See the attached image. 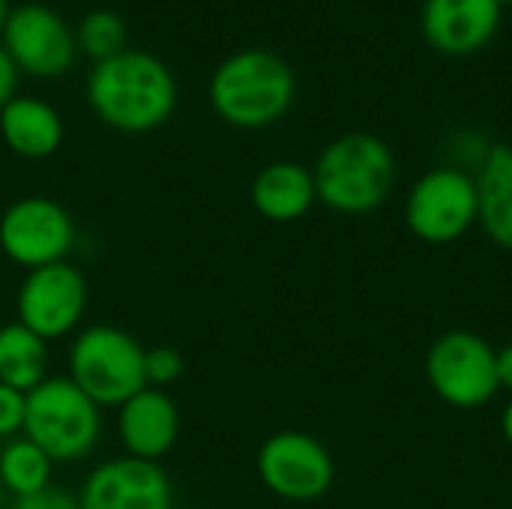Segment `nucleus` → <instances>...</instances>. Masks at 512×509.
Instances as JSON below:
<instances>
[{"instance_id": "nucleus-1", "label": "nucleus", "mask_w": 512, "mask_h": 509, "mask_svg": "<svg viewBox=\"0 0 512 509\" xmlns=\"http://www.w3.org/2000/svg\"><path fill=\"white\" fill-rule=\"evenodd\" d=\"M87 105L123 135H147L171 120L177 108V78L171 66L141 48L93 63L87 75Z\"/></svg>"}, {"instance_id": "nucleus-2", "label": "nucleus", "mask_w": 512, "mask_h": 509, "mask_svg": "<svg viewBox=\"0 0 512 509\" xmlns=\"http://www.w3.org/2000/svg\"><path fill=\"white\" fill-rule=\"evenodd\" d=\"M207 96L213 111L234 129H267L279 123L297 96L291 63L267 48L228 54L210 75Z\"/></svg>"}, {"instance_id": "nucleus-3", "label": "nucleus", "mask_w": 512, "mask_h": 509, "mask_svg": "<svg viewBox=\"0 0 512 509\" xmlns=\"http://www.w3.org/2000/svg\"><path fill=\"white\" fill-rule=\"evenodd\" d=\"M315 192L330 210L363 216L378 210L396 186V156L372 132H348L330 141L315 168Z\"/></svg>"}, {"instance_id": "nucleus-4", "label": "nucleus", "mask_w": 512, "mask_h": 509, "mask_svg": "<svg viewBox=\"0 0 512 509\" xmlns=\"http://www.w3.org/2000/svg\"><path fill=\"white\" fill-rule=\"evenodd\" d=\"M102 435L99 405L72 378H45L27 393L24 438L51 462H81Z\"/></svg>"}, {"instance_id": "nucleus-5", "label": "nucleus", "mask_w": 512, "mask_h": 509, "mask_svg": "<svg viewBox=\"0 0 512 509\" xmlns=\"http://www.w3.org/2000/svg\"><path fill=\"white\" fill-rule=\"evenodd\" d=\"M144 348L126 330L99 324L84 330L69 351V378L102 408L123 405L147 387Z\"/></svg>"}, {"instance_id": "nucleus-6", "label": "nucleus", "mask_w": 512, "mask_h": 509, "mask_svg": "<svg viewBox=\"0 0 512 509\" xmlns=\"http://www.w3.org/2000/svg\"><path fill=\"white\" fill-rule=\"evenodd\" d=\"M426 378L441 402L462 411L483 408L501 390L495 348L471 330H450L432 342L426 354Z\"/></svg>"}, {"instance_id": "nucleus-7", "label": "nucleus", "mask_w": 512, "mask_h": 509, "mask_svg": "<svg viewBox=\"0 0 512 509\" xmlns=\"http://www.w3.org/2000/svg\"><path fill=\"white\" fill-rule=\"evenodd\" d=\"M405 222L423 243H456L477 225V180L459 168H432L411 186Z\"/></svg>"}, {"instance_id": "nucleus-8", "label": "nucleus", "mask_w": 512, "mask_h": 509, "mask_svg": "<svg viewBox=\"0 0 512 509\" xmlns=\"http://www.w3.org/2000/svg\"><path fill=\"white\" fill-rule=\"evenodd\" d=\"M0 45L18 66L33 78H60L78 57L75 30L66 18L45 3H21L9 9L0 30Z\"/></svg>"}, {"instance_id": "nucleus-9", "label": "nucleus", "mask_w": 512, "mask_h": 509, "mask_svg": "<svg viewBox=\"0 0 512 509\" xmlns=\"http://www.w3.org/2000/svg\"><path fill=\"white\" fill-rule=\"evenodd\" d=\"M261 483L282 501H318L330 492L336 465L327 447L306 432H276L258 453Z\"/></svg>"}, {"instance_id": "nucleus-10", "label": "nucleus", "mask_w": 512, "mask_h": 509, "mask_svg": "<svg viewBox=\"0 0 512 509\" xmlns=\"http://www.w3.org/2000/svg\"><path fill=\"white\" fill-rule=\"evenodd\" d=\"M75 243V225L66 207L51 198L30 195L6 207L0 219V249L9 261L36 270L57 264Z\"/></svg>"}, {"instance_id": "nucleus-11", "label": "nucleus", "mask_w": 512, "mask_h": 509, "mask_svg": "<svg viewBox=\"0 0 512 509\" xmlns=\"http://www.w3.org/2000/svg\"><path fill=\"white\" fill-rule=\"evenodd\" d=\"M18 324H24L39 339L51 342L72 333L87 309V282L84 276L66 264H48L27 270L18 288Z\"/></svg>"}, {"instance_id": "nucleus-12", "label": "nucleus", "mask_w": 512, "mask_h": 509, "mask_svg": "<svg viewBox=\"0 0 512 509\" xmlns=\"http://www.w3.org/2000/svg\"><path fill=\"white\" fill-rule=\"evenodd\" d=\"M81 509H174L168 474L147 459L102 462L78 495Z\"/></svg>"}, {"instance_id": "nucleus-13", "label": "nucleus", "mask_w": 512, "mask_h": 509, "mask_svg": "<svg viewBox=\"0 0 512 509\" xmlns=\"http://www.w3.org/2000/svg\"><path fill=\"white\" fill-rule=\"evenodd\" d=\"M501 9L498 0H426L420 24L432 48L450 57H465L495 39Z\"/></svg>"}, {"instance_id": "nucleus-14", "label": "nucleus", "mask_w": 512, "mask_h": 509, "mask_svg": "<svg viewBox=\"0 0 512 509\" xmlns=\"http://www.w3.org/2000/svg\"><path fill=\"white\" fill-rule=\"evenodd\" d=\"M180 435V414L165 390L144 387L120 405V438L129 456L156 462Z\"/></svg>"}, {"instance_id": "nucleus-15", "label": "nucleus", "mask_w": 512, "mask_h": 509, "mask_svg": "<svg viewBox=\"0 0 512 509\" xmlns=\"http://www.w3.org/2000/svg\"><path fill=\"white\" fill-rule=\"evenodd\" d=\"M0 138L21 159H48L63 144V120L51 102L15 93L0 108Z\"/></svg>"}, {"instance_id": "nucleus-16", "label": "nucleus", "mask_w": 512, "mask_h": 509, "mask_svg": "<svg viewBox=\"0 0 512 509\" xmlns=\"http://www.w3.org/2000/svg\"><path fill=\"white\" fill-rule=\"evenodd\" d=\"M252 207L270 222H297L318 201L315 177L297 162H270L252 180Z\"/></svg>"}, {"instance_id": "nucleus-17", "label": "nucleus", "mask_w": 512, "mask_h": 509, "mask_svg": "<svg viewBox=\"0 0 512 509\" xmlns=\"http://www.w3.org/2000/svg\"><path fill=\"white\" fill-rule=\"evenodd\" d=\"M477 222L489 240L512 252V147L495 144L477 177Z\"/></svg>"}, {"instance_id": "nucleus-18", "label": "nucleus", "mask_w": 512, "mask_h": 509, "mask_svg": "<svg viewBox=\"0 0 512 509\" xmlns=\"http://www.w3.org/2000/svg\"><path fill=\"white\" fill-rule=\"evenodd\" d=\"M48 378V345L24 324L0 327V384L30 393Z\"/></svg>"}, {"instance_id": "nucleus-19", "label": "nucleus", "mask_w": 512, "mask_h": 509, "mask_svg": "<svg viewBox=\"0 0 512 509\" xmlns=\"http://www.w3.org/2000/svg\"><path fill=\"white\" fill-rule=\"evenodd\" d=\"M51 459L30 441V438H12L0 453V486L15 495H33L45 486H51Z\"/></svg>"}, {"instance_id": "nucleus-20", "label": "nucleus", "mask_w": 512, "mask_h": 509, "mask_svg": "<svg viewBox=\"0 0 512 509\" xmlns=\"http://www.w3.org/2000/svg\"><path fill=\"white\" fill-rule=\"evenodd\" d=\"M75 42L93 63L108 60L126 48V24L114 9H90L75 30Z\"/></svg>"}, {"instance_id": "nucleus-21", "label": "nucleus", "mask_w": 512, "mask_h": 509, "mask_svg": "<svg viewBox=\"0 0 512 509\" xmlns=\"http://www.w3.org/2000/svg\"><path fill=\"white\" fill-rule=\"evenodd\" d=\"M144 372H147V387H165V384H174L183 372V357L168 348V345H159V348H150L144 354Z\"/></svg>"}, {"instance_id": "nucleus-22", "label": "nucleus", "mask_w": 512, "mask_h": 509, "mask_svg": "<svg viewBox=\"0 0 512 509\" xmlns=\"http://www.w3.org/2000/svg\"><path fill=\"white\" fill-rule=\"evenodd\" d=\"M24 405L27 393L0 384V438H15L24 432Z\"/></svg>"}, {"instance_id": "nucleus-23", "label": "nucleus", "mask_w": 512, "mask_h": 509, "mask_svg": "<svg viewBox=\"0 0 512 509\" xmlns=\"http://www.w3.org/2000/svg\"><path fill=\"white\" fill-rule=\"evenodd\" d=\"M9 509H81V504L69 492H63L57 486H45V489H39L33 495L15 498Z\"/></svg>"}, {"instance_id": "nucleus-24", "label": "nucleus", "mask_w": 512, "mask_h": 509, "mask_svg": "<svg viewBox=\"0 0 512 509\" xmlns=\"http://www.w3.org/2000/svg\"><path fill=\"white\" fill-rule=\"evenodd\" d=\"M15 87H18V66L0 45V108L15 96Z\"/></svg>"}, {"instance_id": "nucleus-25", "label": "nucleus", "mask_w": 512, "mask_h": 509, "mask_svg": "<svg viewBox=\"0 0 512 509\" xmlns=\"http://www.w3.org/2000/svg\"><path fill=\"white\" fill-rule=\"evenodd\" d=\"M495 372H498V387L512 393V342L495 351Z\"/></svg>"}, {"instance_id": "nucleus-26", "label": "nucleus", "mask_w": 512, "mask_h": 509, "mask_svg": "<svg viewBox=\"0 0 512 509\" xmlns=\"http://www.w3.org/2000/svg\"><path fill=\"white\" fill-rule=\"evenodd\" d=\"M501 435H504V441L510 444V450H512V399L507 402L504 414H501Z\"/></svg>"}, {"instance_id": "nucleus-27", "label": "nucleus", "mask_w": 512, "mask_h": 509, "mask_svg": "<svg viewBox=\"0 0 512 509\" xmlns=\"http://www.w3.org/2000/svg\"><path fill=\"white\" fill-rule=\"evenodd\" d=\"M9 0H0V30H3V24H6V18H9Z\"/></svg>"}, {"instance_id": "nucleus-28", "label": "nucleus", "mask_w": 512, "mask_h": 509, "mask_svg": "<svg viewBox=\"0 0 512 509\" xmlns=\"http://www.w3.org/2000/svg\"><path fill=\"white\" fill-rule=\"evenodd\" d=\"M3 501H6V489L0 486V509H3Z\"/></svg>"}, {"instance_id": "nucleus-29", "label": "nucleus", "mask_w": 512, "mask_h": 509, "mask_svg": "<svg viewBox=\"0 0 512 509\" xmlns=\"http://www.w3.org/2000/svg\"><path fill=\"white\" fill-rule=\"evenodd\" d=\"M498 3H501V6H512V0H498Z\"/></svg>"}]
</instances>
